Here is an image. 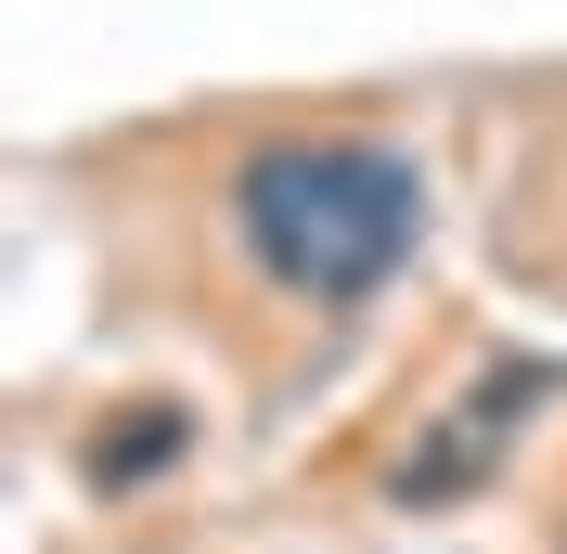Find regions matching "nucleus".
Returning <instances> with one entry per match:
<instances>
[{
    "label": "nucleus",
    "mask_w": 567,
    "mask_h": 554,
    "mask_svg": "<svg viewBox=\"0 0 567 554\" xmlns=\"http://www.w3.org/2000/svg\"><path fill=\"white\" fill-rule=\"evenodd\" d=\"M233 233H246V258L284 297L349 310V297H374L413 258L425 181L388 142H258L246 168H233Z\"/></svg>",
    "instance_id": "f257e3e1"
},
{
    "label": "nucleus",
    "mask_w": 567,
    "mask_h": 554,
    "mask_svg": "<svg viewBox=\"0 0 567 554\" xmlns=\"http://www.w3.org/2000/svg\"><path fill=\"white\" fill-rule=\"evenodd\" d=\"M555 361H491V375L464 387L452 413H425V439L400 451V503L413 516H439V503H477V490L503 478V451H516V425H529V400H555Z\"/></svg>",
    "instance_id": "f03ea898"
},
{
    "label": "nucleus",
    "mask_w": 567,
    "mask_h": 554,
    "mask_svg": "<svg viewBox=\"0 0 567 554\" xmlns=\"http://www.w3.org/2000/svg\"><path fill=\"white\" fill-rule=\"evenodd\" d=\"M181 439H194L181 413H142V425H116V439H91V478L130 490V478H155V464H181Z\"/></svg>",
    "instance_id": "7ed1b4c3"
}]
</instances>
